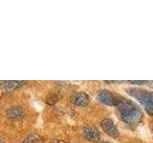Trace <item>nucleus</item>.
Instances as JSON below:
<instances>
[{"label": "nucleus", "mask_w": 153, "mask_h": 143, "mask_svg": "<svg viewBox=\"0 0 153 143\" xmlns=\"http://www.w3.org/2000/svg\"><path fill=\"white\" fill-rule=\"evenodd\" d=\"M71 101L74 105H76V106H78V107H85L89 104L90 99H89V97L85 93L79 92L72 95Z\"/></svg>", "instance_id": "39448f33"}, {"label": "nucleus", "mask_w": 153, "mask_h": 143, "mask_svg": "<svg viewBox=\"0 0 153 143\" xmlns=\"http://www.w3.org/2000/svg\"><path fill=\"white\" fill-rule=\"evenodd\" d=\"M56 101H57V97H55L54 94L50 95V97L47 98V104H49V105H54Z\"/></svg>", "instance_id": "9d476101"}, {"label": "nucleus", "mask_w": 153, "mask_h": 143, "mask_svg": "<svg viewBox=\"0 0 153 143\" xmlns=\"http://www.w3.org/2000/svg\"><path fill=\"white\" fill-rule=\"evenodd\" d=\"M100 125H102V130L106 133L109 136H111L113 138L119 137L120 133L118 131V128L115 125L113 120H111V119H109V118H104L103 120H102V122H100Z\"/></svg>", "instance_id": "7ed1b4c3"}, {"label": "nucleus", "mask_w": 153, "mask_h": 143, "mask_svg": "<svg viewBox=\"0 0 153 143\" xmlns=\"http://www.w3.org/2000/svg\"><path fill=\"white\" fill-rule=\"evenodd\" d=\"M98 143H111V142H108V141H100Z\"/></svg>", "instance_id": "f8f14e48"}, {"label": "nucleus", "mask_w": 153, "mask_h": 143, "mask_svg": "<svg viewBox=\"0 0 153 143\" xmlns=\"http://www.w3.org/2000/svg\"><path fill=\"white\" fill-rule=\"evenodd\" d=\"M148 84H149L150 87H152V88H153V82H150V83H148Z\"/></svg>", "instance_id": "ddd939ff"}, {"label": "nucleus", "mask_w": 153, "mask_h": 143, "mask_svg": "<svg viewBox=\"0 0 153 143\" xmlns=\"http://www.w3.org/2000/svg\"><path fill=\"white\" fill-rule=\"evenodd\" d=\"M97 98L98 100L104 105H116V100L117 98L115 97V95L108 92V91H100L97 94Z\"/></svg>", "instance_id": "20e7f679"}, {"label": "nucleus", "mask_w": 153, "mask_h": 143, "mask_svg": "<svg viewBox=\"0 0 153 143\" xmlns=\"http://www.w3.org/2000/svg\"><path fill=\"white\" fill-rule=\"evenodd\" d=\"M0 143H5V142H4L3 140H1V139H0Z\"/></svg>", "instance_id": "4468645a"}, {"label": "nucleus", "mask_w": 153, "mask_h": 143, "mask_svg": "<svg viewBox=\"0 0 153 143\" xmlns=\"http://www.w3.org/2000/svg\"><path fill=\"white\" fill-rule=\"evenodd\" d=\"M7 116L9 118L13 119V120H19V119L23 118L24 114H25V111L24 109L20 106H13L7 110Z\"/></svg>", "instance_id": "6e6552de"}, {"label": "nucleus", "mask_w": 153, "mask_h": 143, "mask_svg": "<svg viewBox=\"0 0 153 143\" xmlns=\"http://www.w3.org/2000/svg\"><path fill=\"white\" fill-rule=\"evenodd\" d=\"M126 92L140 102L146 111L153 114V93L140 89H129Z\"/></svg>", "instance_id": "f03ea898"}, {"label": "nucleus", "mask_w": 153, "mask_h": 143, "mask_svg": "<svg viewBox=\"0 0 153 143\" xmlns=\"http://www.w3.org/2000/svg\"><path fill=\"white\" fill-rule=\"evenodd\" d=\"M23 143H42V138L37 135H30L24 139Z\"/></svg>", "instance_id": "1a4fd4ad"}, {"label": "nucleus", "mask_w": 153, "mask_h": 143, "mask_svg": "<svg viewBox=\"0 0 153 143\" xmlns=\"http://www.w3.org/2000/svg\"><path fill=\"white\" fill-rule=\"evenodd\" d=\"M25 83H26L25 81H16V80L3 81L0 84V91H2V92H11V91H13L19 87H21Z\"/></svg>", "instance_id": "423d86ee"}, {"label": "nucleus", "mask_w": 153, "mask_h": 143, "mask_svg": "<svg viewBox=\"0 0 153 143\" xmlns=\"http://www.w3.org/2000/svg\"><path fill=\"white\" fill-rule=\"evenodd\" d=\"M116 105L121 116L127 123H136L141 118V111L135 104L124 98H117Z\"/></svg>", "instance_id": "f257e3e1"}, {"label": "nucleus", "mask_w": 153, "mask_h": 143, "mask_svg": "<svg viewBox=\"0 0 153 143\" xmlns=\"http://www.w3.org/2000/svg\"><path fill=\"white\" fill-rule=\"evenodd\" d=\"M55 143H66V142L63 141V140H56Z\"/></svg>", "instance_id": "9b49d317"}, {"label": "nucleus", "mask_w": 153, "mask_h": 143, "mask_svg": "<svg viewBox=\"0 0 153 143\" xmlns=\"http://www.w3.org/2000/svg\"><path fill=\"white\" fill-rule=\"evenodd\" d=\"M82 136L89 141L97 142L100 140V132L94 127H85L82 130Z\"/></svg>", "instance_id": "0eeeda50"}]
</instances>
